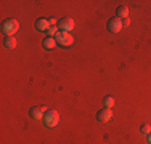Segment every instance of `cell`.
<instances>
[{
  "instance_id": "obj_13",
  "label": "cell",
  "mask_w": 151,
  "mask_h": 144,
  "mask_svg": "<svg viewBox=\"0 0 151 144\" xmlns=\"http://www.w3.org/2000/svg\"><path fill=\"white\" fill-rule=\"evenodd\" d=\"M140 131H142L143 135H150V133H151V127L148 123H143L142 127H140Z\"/></svg>"
},
{
  "instance_id": "obj_1",
  "label": "cell",
  "mask_w": 151,
  "mask_h": 144,
  "mask_svg": "<svg viewBox=\"0 0 151 144\" xmlns=\"http://www.w3.org/2000/svg\"><path fill=\"white\" fill-rule=\"evenodd\" d=\"M44 123H45V127H48V128L56 127V125L60 123L58 112H56V110H47L45 115H44Z\"/></svg>"
},
{
  "instance_id": "obj_4",
  "label": "cell",
  "mask_w": 151,
  "mask_h": 144,
  "mask_svg": "<svg viewBox=\"0 0 151 144\" xmlns=\"http://www.w3.org/2000/svg\"><path fill=\"white\" fill-rule=\"evenodd\" d=\"M121 29H122V19H119V18H111L108 21V31L111 34H117Z\"/></svg>"
},
{
  "instance_id": "obj_12",
  "label": "cell",
  "mask_w": 151,
  "mask_h": 144,
  "mask_svg": "<svg viewBox=\"0 0 151 144\" xmlns=\"http://www.w3.org/2000/svg\"><path fill=\"white\" fill-rule=\"evenodd\" d=\"M103 106H105V109H111V107L114 106V98L113 96H105V98H103Z\"/></svg>"
},
{
  "instance_id": "obj_11",
  "label": "cell",
  "mask_w": 151,
  "mask_h": 144,
  "mask_svg": "<svg viewBox=\"0 0 151 144\" xmlns=\"http://www.w3.org/2000/svg\"><path fill=\"white\" fill-rule=\"evenodd\" d=\"M42 45H44L45 50H52V48H55L58 43H56V40H55L53 37H45L44 42H42Z\"/></svg>"
},
{
  "instance_id": "obj_9",
  "label": "cell",
  "mask_w": 151,
  "mask_h": 144,
  "mask_svg": "<svg viewBox=\"0 0 151 144\" xmlns=\"http://www.w3.org/2000/svg\"><path fill=\"white\" fill-rule=\"evenodd\" d=\"M3 46L8 50H13L16 46V38L13 37V35H6L5 38H3Z\"/></svg>"
},
{
  "instance_id": "obj_7",
  "label": "cell",
  "mask_w": 151,
  "mask_h": 144,
  "mask_svg": "<svg viewBox=\"0 0 151 144\" xmlns=\"http://www.w3.org/2000/svg\"><path fill=\"white\" fill-rule=\"evenodd\" d=\"M45 112H47V109L44 106H37V107H32V109L29 110V115H31V118L39 120V118H44Z\"/></svg>"
},
{
  "instance_id": "obj_8",
  "label": "cell",
  "mask_w": 151,
  "mask_h": 144,
  "mask_svg": "<svg viewBox=\"0 0 151 144\" xmlns=\"http://www.w3.org/2000/svg\"><path fill=\"white\" fill-rule=\"evenodd\" d=\"M111 117H113V114H111V109H101V110H98V114H96V120L101 122V123L108 122Z\"/></svg>"
},
{
  "instance_id": "obj_14",
  "label": "cell",
  "mask_w": 151,
  "mask_h": 144,
  "mask_svg": "<svg viewBox=\"0 0 151 144\" xmlns=\"http://www.w3.org/2000/svg\"><path fill=\"white\" fill-rule=\"evenodd\" d=\"M58 32H60V29H58V27L52 26V27L48 29V37H53V38H55V35L58 34Z\"/></svg>"
},
{
  "instance_id": "obj_2",
  "label": "cell",
  "mask_w": 151,
  "mask_h": 144,
  "mask_svg": "<svg viewBox=\"0 0 151 144\" xmlns=\"http://www.w3.org/2000/svg\"><path fill=\"white\" fill-rule=\"evenodd\" d=\"M55 40L58 45L61 46H71L74 43V38H73V35L69 34V32H63V31H60L58 34L55 35Z\"/></svg>"
},
{
  "instance_id": "obj_10",
  "label": "cell",
  "mask_w": 151,
  "mask_h": 144,
  "mask_svg": "<svg viewBox=\"0 0 151 144\" xmlns=\"http://www.w3.org/2000/svg\"><path fill=\"white\" fill-rule=\"evenodd\" d=\"M116 16L119 18V19H125V18L129 16V8L125 5H121L116 8Z\"/></svg>"
},
{
  "instance_id": "obj_5",
  "label": "cell",
  "mask_w": 151,
  "mask_h": 144,
  "mask_svg": "<svg viewBox=\"0 0 151 144\" xmlns=\"http://www.w3.org/2000/svg\"><path fill=\"white\" fill-rule=\"evenodd\" d=\"M58 29L63 32H69L74 29V21L71 19V18H63V19L58 23Z\"/></svg>"
},
{
  "instance_id": "obj_15",
  "label": "cell",
  "mask_w": 151,
  "mask_h": 144,
  "mask_svg": "<svg viewBox=\"0 0 151 144\" xmlns=\"http://www.w3.org/2000/svg\"><path fill=\"white\" fill-rule=\"evenodd\" d=\"M129 24H130V21H129V18H125V19H122V27H127L129 26Z\"/></svg>"
},
{
  "instance_id": "obj_3",
  "label": "cell",
  "mask_w": 151,
  "mask_h": 144,
  "mask_svg": "<svg viewBox=\"0 0 151 144\" xmlns=\"http://www.w3.org/2000/svg\"><path fill=\"white\" fill-rule=\"evenodd\" d=\"M18 29H19V24L16 19H5L2 23V31L5 35H13Z\"/></svg>"
},
{
  "instance_id": "obj_6",
  "label": "cell",
  "mask_w": 151,
  "mask_h": 144,
  "mask_svg": "<svg viewBox=\"0 0 151 144\" xmlns=\"http://www.w3.org/2000/svg\"><path fill=\"white\" fill-rule=\"evenodd\" d=\"M52 27V23H50L48 19H45V18H39L37 21H35V29H37L39 32H48V29Z\"/></svg>"
},
{
  "instance_id": "obj_16",
  "label": "cell",
  "mask_w": 151,
  "mask_h": 144,
  "mask_svg": "<svg viewBox=\"0 0 151 144\" xmlns=\"http://www.w3.org/2000/svg\"><path fill=\"white\" fill-rule=\"evenodd\" d=\"M148 143L151 144V133H150V135H148Z\"/></svg>"
}]
</instances>
